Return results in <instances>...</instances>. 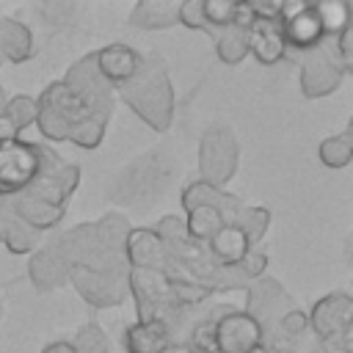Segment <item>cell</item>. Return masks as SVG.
I'll use <instances>...</instances> for the list:
<instances>
[{
    "mask_svg": "<svg viewBox=\"0 0 353 353\" xmlns=\"http://www.w3.org/2000/svg\"><path fill=\"white\" fill-rule=\"evenodd\" d=\"M36 154H39V174L19 196L39 199V201L66 210L74 188L80 185V168L74 163H66L55 149L44 143H36Z\"/></svg>",
    "mask_w": 353,
    "mask_h": 353,
    "instance_id": "3957f363",
    "label": "cell"
},
{
    "mask_svg": "<svg viewBox=\"0 0 353 353\" xmlns=\"http://www.w3.org/2000/svg\"><path fill=\"white\" fill-rule=\"evenodd\" d=\"M303 353H314V350H312V342H309V347H306V350H303Z\"/></svg>",
    "mask_w": 353,
    "mask_h": 353,
    "instance_id": "60d3db41",
    "label": "cell"
},
{
    "mask_svg": "<svg viewBox=\"0 0 353 353\" xmlns=\"http://www.w3.org/2000/svg\"><path fill=\"white\" fill-rule=\"evenodd\" d=\"M312 6L317 11V17H320L325 39H334L350 22V6L342 3V0H325V3H312Z\"/></svg>",
    "mask_w": 353,
    "mask_h": 353,
    "instance_id": "83f0119b",
    "label": "cell"
},
{
    "mask_svg": "<svg viewBox=\"0 0 353 353\" xmlns=\"http://www.w3.org/2000/svg\"><path fill=\"white\" fill-rule=\"evenodd\" d=\"M240 165V143L229 127H210L199 141V179L212 188H226Z\"/></svg>",
    "mask_w": 353,
    "mask_h": 353,
    "instance_id": "277c9868",
    "label": "cell"
},
{
    "mask_svg": "<svg viewBox=\"0 0 353 353\" xmlns=\"http://www.w3.org/2000/svg\"><path fill=\"white\" fill-rule=\"evenodd\" d=\"M265 268H268V254H265L259 245H254V248L243 256V262H240V270L245 273V279H248V281H254V279L265 276Z\"/></svg>",
    "mask_w": 353,
    "mask_h": 353,
    "instance_id": "d6a6232c",
    "label": "cell"
},
{
    "mask_svg": "<svg viewBox=\"0 0 353 353\" xmlns=\"http://www.w3.org/2000/svg\"><path fill=\"white\" fill-rule=\"evenodd\" d=\"M204 248H207L212 265H218V268H234V265L243 262V256L254 245L245 240V234L234 223H226V226L218 229V234L210 243H204Z\"/></svg>",
    "mask_w": 353,
    "mask_h": 353,
    "instance_id": "ac0fdd59",
    "label": "cell"
},
{
    "mask_svg": "<svg viewBox=\"0 0 353 353\" xmlns=\"http://www.w3.org/2000/svg\"><path fill=\"white\" fill-rule=\"evenodd\" d=\"M121 102L130 105L135 110V116L152 127L154 132H168L174 124V113H176V94L168 77V69L154 61V58H143L138 72L116 88Z\"/></svg>",
    "mask_w": 353,
    "mask_h": 353,
    "instance_id": "7a4b0ae2",
    "label": "cell"
},
{
    "mask_svg": "<svg viewBox=\"0 0 353 353\" xmlns=\"http://www.w3.org/2000/svg\"><path fill=\"white\" fill-rule=\"evenodd\" d=\"M14 210H11V204L8 201H0V243L6 240V232H8V226L14 223Z\"/></svg>",
    "mask_w": 353,
    "mask_h": 353,
    "instance_id": "e575fe53",
    "label": "cell"
},
{
    "mask_svg": "<svg viewBox=\"0 0 353 353\" xmlns=\"http://www.w3.org/2000/svg\"><path fill=\"white\" fill-rule=\"evenodd\" d=\"M210 36H212V41H215V55H218L221 63L237 66V63L245 61V55H248V30L229 25V28L212 30Z\"/></svg>",
    "mask_w": 353,
    "mask_h": 353,
    "instance_id": "7402d4cb",
    "label": "cell"
},
{
    "mask_svg": "<svg viewBox=\"0 0 353 353\" xmlns=\"http://www.w3.org/2000/svg\"><path fill=\"white\" fill-rule=\"evenodd\" d=\"M94 61H97L99 74H102L113 88H119V85H124V83L138 72L143 55H141L138 50H132L130 44L116 41V44H108V47H102V50H94Z\"/></svg>",
    "mask_w": 353,
    "mask_h": 353,
    "instance_id": "9a60e30c",
    "label": "cell"
},
{
    "mask_svg": "<svg viewBox=\"0 0 353 353\" xmlns=\"http://www.w3.org/2000/svg\"><path fill=\"white\" fill-rule=\"evenodd\" d=\"M74 353H110V339L99 323H83L72 339Z\"/></svg>",
    "mask_w": 353,
    "mask_h": 353,
    "instance_id": "f546056e",
    "label": "cell"
},
{
    "mask_svg": "<svg viewBox=\"0 0 353 353\" xmlns=\"http://www.w3.org/2000/svg\"><path fill=\"white\" fill-rule=\"evenodd\" d=\"M127 270L94 273V270H85V268H69V284L77 290V295L88 306H94V309H110V306H121L130 298Z\"/></svg>",
    "mask_w": 353,
    "mask_h": 353,
    "instance_id": "7c38bea8",
    "label": "cell"
},
{
    "mask_svg": "<svg viewBox=\"0 0 353 353\" xmlns=\"http://www.w3.org/2000/svg\"><path fill=\"white\" fill-rule=\"evenodd\" d=\"M298 63H301V94L306 99H320L334 94L347 74L331 39H323L314 50L303 52Z\"/></svg>",
    "mask_w": 353,
    "mask_h": 353,
    "instance_id": "ba28073f",
    "label": "cell"
},
{
    "mask_svg": "<svg viewBox=\"0 0 353 353\" xmlns=\"http://www.w3.org/2000/svg\"><path fill=\"white\" fill-rule=\"evenodd\" d=\"M234 226L245 234V240H248L251 245H256V243L268 234V229H270V210H265V207H254V204H245V207L237 212Z\"/></svg>",
    "mask_w": 353,
    "mask_h": 353,
    "instance_id": "484cf974",
    "label": "cell"
},
{
    "mask_svg": "<svg viewBox=\"0 0 353 353\" xmlns=\"http://www.w3.org/2000/svg\"><path fill=\"white\" fill-rule=\"evenodd\" d=\"M248 52L265 66L281 63L287 58L284 39H281V22L279 19H254V25L248 28Z\"/></svg>",
    "mask_w": 353,
    "mask_h": 353,
    "instance_id": "e0dca14e",
    "label": "cell"
},
{
    "mask_svg": "<svg viewBox=\"0 0 353 353\" xmlns=\"http://www.w3.org/2000/svg\"><path fill=\"white\" fill-rule=\"evenodd\" d=\"M0 69H3V61H0Z\"/></svg>",
    "mask_w": 353,
    "mask_h": 353,
    "instance_id": "7bdbcfd3",
    "label": "cell"
},
{
    "mask_svg": "<svg viewBox=\"0 0 353 353\" xmlns=\"http://www.w3.org/2000/svg\"><path fill=\"white\" fill-rule=\"evenodd\" d=\"M33 58V33L14 17H0V61L25 63Z\"/></svg>",
    "mask_w": 353,
    "mask_h": 353,
    "instance_id": "ffe728a7",
    "label": "cell"
},
{
    "mask_svg": "<svg viewBox=\"0 0 353 353\" xmlns=\"http://www.w3.org/2000/svg\"><path fill=\"white\" fill-rule=\"evenodd\" d=\"M0 317H3V306H0Z\"/></svg>",
    "mask_w": 353,
    "mask_h": 353,
    "instance_id": "b9f144b4",
    "label": "cell"
},
{
    "mask_svg": "<svg viewBox=\"0 0 353 353\" xmlns=\"http://www.w3.org/2000/svg\"><path fill=\"white\" fill-rule=\"evenodd\" d=\"M312 350L314 353H353V347H345L336 342H314V339H312Z\"/></svg>",
    "mask_w": 353,
    "mask_h": 353,
    "instance_id": "d590c367",
    "label": "cell"
},
{
    "mask_svg": "<svg viewBox=\"0 0 353 353\" xmlns=\"http://www.w3.org/2000/svg\"><path fill=\"white\" fill-rule=\"evenodd\" d=\"M41 237H44V232H39V229L22 223L19 218H14V223H11L8 232H6L3 245H6L11 254H17V256H19V254H33L36 248H41Z\"/></svg>",
    "mask_w": 353,
    "mask_h": 353,
    "instance_id": "4316f807",
    "label": "cell"
},
{
    "mask_svg": "<svg viewBox=\"0 0 353 353\" xmlns=\"http://www.w3.org/2000/svg\"><path fill=\"white\" fill-rule=\"evenodd\" d=\"M317 154H320V163L325 168H334V171L345 168L353 160V130L347 127V130H342L331 138H323Z\"/></svg>",
    "mask_w": 353,
    "mask_h": 353,
    "instance_id": "d4e9b609",
    "label": "cell"
},
{
    "mask_svg": "<svg viewBox=\"0 0 353 353\" xmlns=\"http://www.w3.org/2000/svg\"><path fill=\"white\" fill-rule=\"evenodd\" d=\"M94 229H97L99 245H102L105 251L124 254V240H127L132 223H130L121 212H105L99 221H94Z\"/></svg>",
    "mask_w": 353,
    "mask_h": 353,
    "instance_id": "cb8c5ba5",
    "label": "cell"
},
{
    "mask_svg": "<svg viewBox=\"0 0 353 353\" xmlns=\"http://www.w3.org/2000/svg\"><path fill=\"white\" fill-rule=\"evenodd\" d=\"M36 127L47 141H69L80 149H97L108 130L61 80L50 83L36 99Z\"/></svg>",
    "mask_w": 353,
    "mask_h": 353,
    "instance_id": "6da1fadb",
    "label": "cell"
},
{
    "mask_svg": "<svg viewBox=\"0 0 353 353\" xmlns=\"http://www.w3.org/2000/svg\"><path fill=\"white\" fill-rule=\"evenodd\" d=\"M14 138H19V130L0 113V143H3V141H14Z\"/></svg>",
    "mask_w": 353,
    "mask_h": 353,
    "instance_id": "8d00e7d4",
    "label": "cell"
},
{
    "mask_svg": "<svg viewBox=\"0 0 353 353\" xmlns=\"http://www.w3.org/2000/svg\"><path fill=\"white\" fill-rule=\"evenodd\" d=\"M182 221H185V232H188V237L196 240V243H201V245L210 243V240L218 234L221 226H226L223 218L218 215V210H212V207H207V204H199V207L188 210Z\"/></svg>",
    "mask_w": 353,
    "mask_h": 353,
    "instance_id": "603a6c76",
    "label": "cell"
},
{
    "mask_svg": "<svg viewBox=\"0 0 353 353\" xmlns=\"http://www.w3.org/2000/svg\"><path fill=\"white\" fill-rule=\"evenodd\" d=\"M6 102H8V97H6V88H3V85H0V110H3V108H6Z\"/></svg>",
    "mask_w": 353,
    "mask_h": 353,
    "instance_id": "ab89813d",
    "label": "cell"
},
{
    "mask_svg": "<svg viewBox=\"0 0 353 353\" xmlns=\"http://www.w3.org/2000/svg\"><path fill=\"white\" fill-rule=\"evenodd\" d=\"M130 25L141 30H165L179 25V3L176 0H141L130 11Z\"/></svg>",
    "mask_w": 353,
    "mask_h": 353,
    "instance_id": "44dd1931",
    "label": "cell"
},
{
    "mask_svg": "<svg viewBox=\"0 0 353 353\" xmlns=\"http://www.w3.org/2000/svg\"><path fill=\"white\" fill-rule=\"evenodd\" d=\"M179 25H185L190 30H204L201 0H185V3H179Z\"/></svg>",
    "mask_w": 353,
    "mask_h": 353,
    "instance_id": "836d02e7",
    "label": "cell"
},
{
    "mask_svg": "<svg viewBox=\"0 0 353 353\" xmlns=\"http://www.w3.org/2000/svg\"><path fill=\"white\" fill-rule=\"evenodd\" d=\"M171 345V331L163 320H135L124 328L127 353H160Z\"/></svg>",
    "mask_w": 353,
    "mask_h": 353,
    "instance_id": "d6986e66",
    "label": "cell"
},
{
    "mask_svg": "<svg viewBox=\"0 0 353 353\" xmlns=\"http://www.w3.org/2000/svg\"><path fill=\"white\" fill-rule=\"evenodd\" d=\"M61 83L99 119V121H110L113 119V108H116V88L99 74L97 69V61H94V52L77 58L66 74L61 77Z\"/></svg>",
    "mask_w": 353,
    "mask_h": 353,
    "instance_id": "5b68a950",
    "label": "cell"
},
{
    "mask_svg": "<svg viewBox=\"0 0 353 353\" xmlns=\"http://www.w3.org/2000/svg\"><path fill=\"white\" fill-rule=\"evenodd\" d=\"M124 259L127 268H138V270H163L171 279H182L176 262L171 259V254L165 251L163 240L154 234V229L149 226H135L130 229L127 240H124Z\"/></svg>",
    "mask_w": 353,
    "mask_h": 353,
    "instance_id": "4fadbf2b",
    "label": "cell"
},
{
    "mask_svg": "<svg viewBox=\"0 0 353 353\" xmlns=\"http://www.w3.org/2000/svg\"><path fill=\"white\" fill-rule=\"evenodd\" d=\"M41 353H74V347L69 339H55V342H47L41 347Z\"/></svg>",
    "mask_w": 353,
    "mask_h": 353,
    "instance_id": "74e56055",
    "label": "cell"
},
{
    "mask_svg": "<svg viewBox=\"0 0 353 353\" xmlns=\"http://www.w3.org/2000/svg\"><path fill=\"white\" fill-rule=\"evenodd\" d=\"M179 201H182V210L185 212L193 210V207H199V204H207V207L218 210V215L223 218V223H234L237 212L245 207V201L240 196H234L229 190H221V188H212V185H207L201 179H193L190 185H185L182 193H179Z\"/></svg>",
    "mask_w": 353,
    "mask_h": 353,
    "instance_id": "5bb4252c",
    "label": "cell"
},
{
    "mask_svg": "<svg viewBox=\"0 0 353 353\" xmlns=\"http://www.w3.org/2000/svg\"><path fill=\"white\" fill-rule=\"evenodd\" d=\"M281 39H284V50L287 58H301L303 52L314 50L325 33L320 25V17L314 11V6L309 3H281Z\"/></svg>",
    "mask_w": 353,
    "mask_h": 353,
    "instance_id": "8fae6325",
    "label": "cell"
},
{
    "mask_svg": "<svg viewBox=\"0 0 353 353\" xmlns=\"http://www.w3.org/2000/svg\"><path fill=\"white\" fill-rule=\"evenodd\" d=\"M259 325L234 303H226L210 328V353H259Z\"/></svg>",
    "mask_w": 353,
    "mask_h": 353,
    "instance_id": "9c48e42d",
    "label": "cell"
},
{
    "mask_svg": "<svg viewBox=\"0 0 353 353\" xmlns=\"http://www.w3.org/2000/svg\"><path fill=\"white\" fill-rule=\"evenodd\" d=\"M292 309H298V303L284 290V284L279 279H273V276L265 273V276H259V279H254V281L245 284V306H243V312L259 325L262 342L273 331V325L284 314H290Z\"/></svg>",
    "mask_w": 353,
    "mask_h": 353,
    "instance_id": "52a82bcc",
    "label": "cell"
},
{
    "mask_svg": "<svg viewBox=\"0 0 353 353\" xmlns=\"http://www.w3.org/2000/svg\"><path fill=\"white\" fill-rule=\"evenodd\" d=\"M160 353H196L193 347H188V345H182V342H171L168 347H163Z\"/></svg>",
    "mask_w": 353,
    "mask_h": 353,
    "instance_id": "f35d334b",
    "label": "cell"
},
{
    "mask_svg": "<svg viewBox=\"0 0 353 353\" xmlns=\"http://www.w3.org/2000/svg\"><path fill=\"white\" fill-rule=\"evenodd\" d=\"M334 50H336V55H339V61H342V66L347 69V72H353V25L347 22L334 39Z\"/></svg>",
    "mask_w": 353,
    "mask_h": 353,
    "instance_id": "1f68e13d",
    "label": "cell"
},
{
    "mask_svg": "<svg viewBox=\"0 0 353 353\" xmlns=\"http://www.w3.org/2000/svg\"><path fill=\"white\" fill-rule=\"evenodd\" d=\"M309 334L314 342H336L353 347V298L345 290L323 295L309 312Z\"/></svg>",
    "mask_w": 353,
    "mask_h": 353,
    "instance_id": "8992f818",
    "label": "cell"
},
{
    "mask_svg": "<svg viewBox=\"0 0 353 353\" xmlns=\"http://www.w3.org/2000/svg\"><path fill=\"white\" fill-rule=\"evenodd\" d=\"M28 276L39 292H52V290H61L69 284V268L52 243H44L41 248L33 251V256L28 262Z\"/></svg>",
    "mask_w": 353,
    "mask_h": 353,
    "instance_id": "2e32d148",
    "label": "cell"
},
{
    "mask_svg": "<svg viewBox=\"0 0 353 353\" xmlns=\"http://www.w3.org/2000/svg\"><path fill=\"white\" fill-rule=\"evenodd\" d=\"M39 174L36 143L14 138L0 143V201L19 196Z\"/></svg>",
    "mask_w": 353,
    "mask_h": 353,
    "instance_id": "30bf717a",
    "label": "cell"
},
{
    "mask_svg": "<svg viewBox=\"0 0 353 353\" xmlns=\"http://www.w3.org/2000/svg\"><path fill=\"white\" fill-rule=\"evenodd\" d=\"M234 0H201V17H204V33L210 36L212 30L234 25Z\"/></svg>",
    "mask_w": 353,
    "mask_h": 353,
    "instance_id": "f1b7e54d",
    "label": "cell"
},
{
    "mask_svg": "<svg viewBox=\"0 0 353 353\" xmlns=\"http://www.w3.org/2000/svg\"><path fill=\"white\" fill-rule=\"evenodd\" d=\"M0 113H3V116H6V119H8V121L22 132L25 127L36 124V99H33V97H28V94L11 97Z\"/></svg>",
    "mask_w": 353,
    "mask_h": 353,
    "instance_id": "4dcf8cb0",
    "label": "cell"
}]
</instances>
